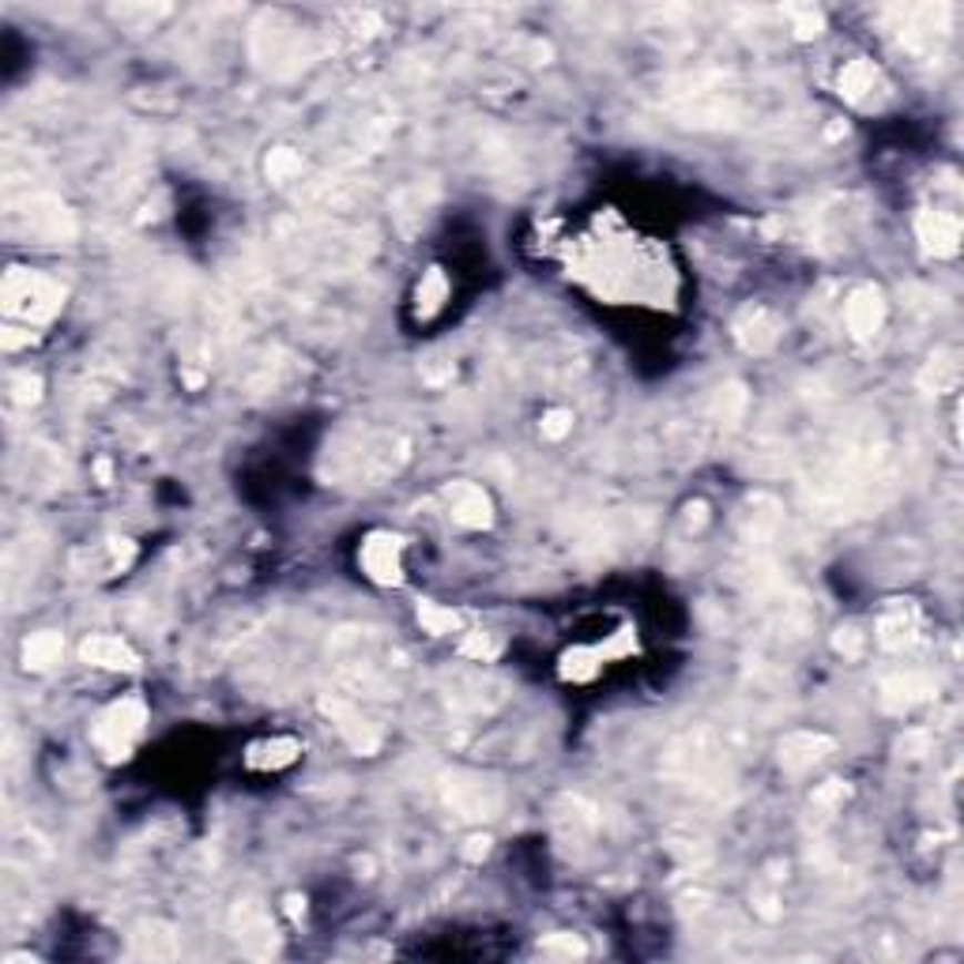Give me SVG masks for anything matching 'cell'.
<instances>
[{
    "label": "cell",
    "instance_id": "obj_1",
    "mask_svg": "<svg viewBox=\"0 0 964 964\" xmlns=\"http://www.w3.org/2000/svg\"><path fill=\"white\" fill-rule=\"evenodd\" d=\"M64 305V286L53 283L50 275H38L27 268H12L4 275V313L19 321H53Z\"/></svg>",
    "mask_w": 964,
    "mask_h": 964
},
{
    "label": "cell",
    "instance_id": "obj_2",
    "mask_svg": "<svg viewBox=\"0 0 964 964\" xmlns=\"http://www.w3.org/2000/svg\"><path fill=\"white\" fill-rule=\"evenodd\" d=\"M143 723H148V709H143L140 697H125V701H113L106 712L99 716L91 739L94 747L106 753V761H125L136 739L143 734Z\"/></svg>",
    "mask_w": 964,
    "mask_h": 964
},
{
    "label": "cell",
    "instance_id": "obj_3",
    "mask_svg": "<svg viewBox=\"0 0 964 964\" xmlns=\"http://www.w3.org/2000/svg\"><path fill=\"white\" fill-rule=\"evenodd\" d=\"M442 799L464 822H490L501 810V788L494 780L471 777V772H448V777H442Z\"/></svg>",
    "mask_w": 964,
    "mask_h": 964
},
{
    "label": "cell",
    "instance_id": "obj_4",
    "mask_svg": "<svg viewBox=\"0 0 964 964\" xmlns=\"http://www.w3.org/2000/svg\"><path fill=\"white\" fill-rule=\"evenodd\" d=\"M734 343H739L747 355H769L772 347L784 336V317L769 305H747V310L734 317L731 324Z\"/></svg>",
    "mask_w": 964,
    "mask_h": 964
},
{
    "label": "cell",
    "instance_id": "obj_5",
    "mask_svg": "<svg viewBox=\"0 0 964 964\" xmlns=\"http://www.w3.org/2000/svg\"><path fill=\"white\" fill-rule=\"evenodd\" d=\"M27 226H31V237L45 245H69L75 237L72 212L50 193H34L27 200Z\"/></svg>",
    "mask_w": 964,
    "mask_h": 964
},
{
    "label": "cell",
    "instance_id": "obj_6",
    "mask_svg": "<svg viewBox=\"0 0 964 964\" xmlns=\"http://www.w3.org/2000/svg\"><path fill=\"white\" fill-rule=\"evenodd\" d=\"M321 712L328 716L332 723H336V731L343 734V742H347V747L355 750V753H362V758H374V753L380 750L377 728L351 701H343V697H321Z\"/></svg>",
    "mask_w": 964,
    "mask_h": 964
},
{
    "label": "cell",
    "instance_id": "obj_7",
    "mask_svg": "<svg viewBox=\"0 0 964 964\" xmlns=\"http://www.w3.org/2000/svg\"><path fill=\"white\" fill-rule=\"evenodd\" d=\"M840 94L859 110H874L890 99V83H885V75L874 61L855 57V61H848L844 69H840Z\"/></svg>",
    "mask_w": 964,
    "mask_h": 964
},
{
    "label": "cell",
    "instance_id": "obj_8",
    "mask_svg": "<svg viewBox=\"0 0 964 964\" xmlns=\"http://www.w3.org/2000/svg\"><path fill=\"white\" fill-rule=\"evenodd\" d=\"M231 931H234V938L242 942V950L250 953V957H272V953H275L272 915L264 912L256 901H242L231 912Z\"/></svg>",
    "mask_w": 964,
    "mask_h": 964
},
{
    "label": "cell",
    "instance_id": "obj_9",
    "mask_svg": "<svg viewBox=\"0 0 964 964\" xmlns=\"http://www.w3.org/2000/svg\"><path fill=\"white\" fill-rule=\"evenodd\" d=\"M362 569L374 585H399L404 580V542L385 531H374L362 542Z\"/></svg>",
    "mask_w": 964,
    "mask_h": 964
},
{
    "label": "cell",
    "instance_id": "obj_10",
    "mask_svg": "<svg viewBox=\"0 0 964 964\" xmlns=\"http://www.w3.org/2000/svg\"><path fill=\"white\" fill-rule=\"evenodd\" d=\"M950 4H915L904 12V45H909L912 53L920 50H931L934 42H942V38L950 34Z\"/></svg>",
    "mask_w": 964,
    "mask_h": 964
},
{
    "label": "cell",
    "instance_id": "obj_11",
    "mask_svg": "<svg viewBox=\"0 0 964 964\" xmlns=\"http://www.w3.org/2000/svg\"><path fill=\"white\" fill-rule=\"evenodd\" d=\"M844 321H848V332L855 339H874L885 324V294L877 291L874 283H863L848 294V305H844Z\"/></svg>",
    "mask_w": 964,
    "mask_h": 964
},
{
    "label": "cell",
    "instance_id": "obj_12",
    "mask_svg": "<svg viewBox=\"0 0 964 964\" xmlns=\"http://www.w3.org/2000/svg\"><path fill=\"white\" fill-rule=\"evenodd\" d=\"M445 501H448V517H453L460 528H490L494 520V505H490V494L483 490L479 483H453L445 490Z\"/></svg>",
    "mask_w": 964,
    "mask_h": 964
},
{
    "label": "cell",
    "instance_id": "obj_13",
    "mask_svg": "<svg viewBox=\"0 0 964 964\" xmlns=\"http://www.w3.org/2000/svg\"><path fill=\"white\" fill-rule=\"evenodd\" d=\"M938 693V686H934L927 674H890V679H882V686H877V701H882L885 712L893 716H904L912 712L915 704L931 701V697Z\"/></svg>",
    "mask_w": 964,
    "mask_h": 964
},
{
    "label": "cell",
    "instance_id": "obj_14",
    "mask_svg": "<svg viewBox=\"0 0 964 964\" xmlns=\"http://www.w3.org/2000/svg\"><path fill=\"white\" fill-rule=\"evenodd\" d=\"M836 750V742L822 731H791L780 739V769L784 772H806L818 761H825Z\"/></svg>",
    "mask_w": 964,
    "mask_h": 964
},
{
    "label": "cell",
    "instance_id": "obj_15",
    "mask_svg": "<svg viewBox=\"0 0 964 964\" xmlns=\"http://www.w3.org/2000/svg\"><path fill=\"white\" fill-rule=\"evenodd\" d=\"M915 234H920L923 250L931 256H957L961 250V219L953 212H938V207L920 212L915 215Z\"/></svg>",
    "mask_w": 964,
    "mask_h": 964
},
{
    "label": "cell",
    "instance_id": "obj_16",
    "mask_svg": "<svg viewBox=\"0 0 964 964\" xmlns=\"http://www.w3.org/2000/svg\"><path fill=\"white\" fill-rule=\"evenodd\" d=\"M920 637H923V618L912 603L890 607L882 615V622H877V645L890 648V652H904V648H912Z\"/></svg>",
    "mask_w": 964,
    "mask_h": 964
},
{
    "label": "cell",
    "instance_id": "obj_17",
    "mask_svg": "<svg viewBox=\"0 0 964 964\" xmlns=\"http://www.w3.org/2000/svg\"><path fill=\"white\" fill-rule=\"evenodd\" d=\"M80 660L91 663V667H102V671H136L140 667V656L121 641V637H88L80 645Z\"/></svg>",
    "mask_w": 964,
    "mask_h": 964
},
{
    "label": "cell",
    "instance_id": "obj_18",
    "mask_svg": "<svg viewBox=\"0 0 964 964\" xmlns=\"http://www.w3.org/2000/svg\"><path fill=\"white\" fill-rule=\"evenodd\" d=\"M501 686L483 679V674H475V679H464V674H456L453 682H448V704L460 712H490L494 704H501Z\"/></svg>",
    "mask_w": 964,
    "mask_h": 964
},
{
    "label": "cell",
    "instance_id": "obj_19",
    "mask_svg": "<svg viewBox=\"0 0 964 964\" xmlns=\"http://www.w3.org/2000/svg\"><path fill=\"white\" fill-rule=\"evenodd\" d=\"M750 407V393L742 380H728V385H720L712 393V404H709V418L716 426L723 429V434H731L734 426L742 423V415H747Z\"/></svg>",
    "mask_w": 964,
    "mask_h": 964
},
{
    "label": "cell",
    "instance_id": "obj_20",
    "mask_svg": "<svg viewBox=\"0 0 964 964\" xmlns=\"http://www.w3.org/2000/svg\"><path fill=\"white\" fill-rule=\"evenodd\" d=\"M132 946H136L140 957L151 961H174L177 957V934L170 923L159 920H143L136 931H132Z\"/></svg>",
    "mask_w": 964,
    "mask_h": 964
},
{
    "label": "cell",
    "instance_id": "obj_21",
    "mask_svg": "<svg viewBox=\"0 0 964 964\" xmlns=\"http://www.w3.org/2000/svg\"><path fill=\"white\" fill-rule=\"evenodd\" d=\"M61 656H64V637L53 633V629L31 633L23 641V667H27V671H50V667L61 663Z\"/></svg>",
    "mask_w": 964,
    "mask_h": 964
},
{
    "label": "cell",
    "instance_id": "obj_22",
    "mask_svg": "<svg viewBox=\"0 0 964 964\" xmlns=\"http://www.w3.org/2000/svg\"><path fill=\"white\" fill-rule=\"evenodd\" d=\"M961 380V362L957 355H950V351H942V355H934L927 366H923L920 374V388L931 396H942V393H953Z\"/></svg>",
    "mask_w": 964,
    "mask_h": 964
},
{
    "label": "cell",
    "instance_id": "obj_23",
    "mask_svg": "<svg viewBox=\"0 0 964 964\" xmlns=\"http://www.w3.org/2000/svg\"><path fill=\"white\" fill-rule=\"evenodd\" d=\"M599 663H603L599 648H569V652L561 656V679H566V682H588V679H596Z\"/></svg>",
    "mask_w": 964,
    "mask_h": 964
},
{
    "label": "cell",
    "instance_id": "obj_24",
    "mask_svg": "<svg viewBox=\"0 0 964 964\" xmlns=\"http://www.w3.org/2000/svg\"><path fill=\"white\" fill-rule=\"evenodd\" d=\"M298 742L294 739H272V742H264V747H253V753H250V765H256V769H283V765H291L294 758H298Z\"/></svg>",
    "mask_w": 964,
    "mask_h": 964
},
{
    "label": "cell",
    "instance_id": "obj_25",
    "mask_svg": "<svg viewBox=\"0 0 964 964\" xmlns=\"http://www.w3.org/2000/svg\"><path fill=\"white\" fill-rule=\"evenodd\" d=\"M448 298V280L442 268H429L418 283V317H434Z\"/></svg>",
    "mask_w": 964,
    "mask_h": 964
},
{
    "label": "cell",
    "instance_id": "obj_26",
    "mask_svg": "<svg viewBox=\"0 0 964 964\" xmlns=\"http://www.w3.org/2000/svg\"><path fill=\"white\" fill-rule=\"evenodd\" d=\"M302 155L294 148H275L268 151V159H264V170H268V181H275V185H286V181H294L302 174Z\"/></svg>",
    "mask_w": 964,
    "mask_h": 964
},
{
    "label": "cell",
    "instance_id": "obj_27",
    "mask_svg": "<svg viewBox=\"0 0 964 964\" xmlns=\"http://www.w3.org/2000/svg\"><path fill=\"white\" fill-rule=\"evenodd\" d=\"M418 622H423L426 633L445 637L460 626V615H456L453 607H442V603H418Z\"/></svg>",
    "mask_w": 964,
    "mask_h": 964
},
{
    "label": "cell",
    "instance_id": "obj_28",
    "mask_svg": "<svg viewBox=\"0 0 964 964\" xmlns=\"http://www.w3.org/2000/svg\"><path fill=\"white\" fill-rule=\"evenodd\" d=\"M539 950L542 957H554V961H572L588 953L585 938H577V934H547V938L539 942Z\"/></svg>",
    "mask_w": 964,
    "mask_h": 964
},
{
    "label": "cell",
    "instance_id": "obj_29",
    "mask_svg": "<svg viewBox=\"0 0 964 964\" xmlns=\"http://www.w3.org/2000/svg\"><path fill=\"white\" fill-rule=\"evenodd\" d=\"M848 795H852V791H848V784H844V780H825V784L818 788L814 795H810V806H814V810H822L825 818H833L836 810L848 803Z\"/></svg>",
    "mask_w": 964,
    "mask_h": 964
},
{
    "label": "cell",
    "instance_id": "obj_30",
    "mask_svg": "<svg viewBox=\"0 0 964 964\" xmlns=\"http://www.w3.org/2000/svg\"><path fill=\"white\" fill-rule=\"evenodd\" d=\"M498 652H501V645L494 641L490 633H467L464 637V645H460V656L464 660H475V663H490V660H498Z\"/></svg>",
    "mask_w": 964,
    "mask_h": 964
},
{
    "label": "cell",
    "instance_id": "obj_31",
    "mask_svg": "<svg viewBox=\"0 0 964 964\" xmlns=\"http://www.w3.org/2000/svg\"><path fill=\"white\" fill-rule=\"evenodd\" d=\"M833 648L844 656V660H859V656H863V648H866V633L859 626H840L833 633Z\"/></svg>",
    "mask_w": 964,
    "mask_h": 964
},
{
    "label": "cell",
    "instance_id": "obj_32",
    "mask_svg": "<svg viewBox=\"0 0 964 964\" xmlns=\"http://www.w3.org/2000/svg\"><path fill=\"white\" fill-rule=\"evenodd\" d=\"M791 31H795V38H818L825 31V16L818 8H795L791 12Z\"/></svg>",
    "mask_w": 964,
    "mask_h": 964
},
{
    "label": "cell",
    "instance_id": "obj_33",
    "mask_svg": "<svg viewBox=\"0 0 964 964\" xmlns=\"http://www.w3.org/2000/svg\"><path fill=\"white\" fill-rule=\"evenodd\" d=\"M539 434L547 437V442H561V437H569L572 434V412H566V407H554V412L542 415Z\"/></svg>",
    "mask_w": 964,
    "mask_h": 964
},
{
    "label": "cell",
    "instance_id": "obj_34",
    "mask_svg": "<svg viewBox=\"0 0 964 964\" xmlns=\"http://www.w3.org/2000/svg\"><path fill=\"white\" fill-rule=\"evenodd\" d=\"M629 652H637V633L629 626L618 629L615 641H607L603 648H599V656H603V660H607V656H629Z\"/></svg>",
    "mask_w": 964,
    "mask_h": 964
},
{
    "label": "cell",
    "instance_id": "obj_35",
    "mask_svg": "<svg viewBox=\"0 0 964 964\" xmlns=\"http://www.w3.org/2000/svg\"><path fill=\"white\" fill-rule=\"evenodd\" d=\"M12 396H16V404H34L38 396H42V380L38 377H16L12 380Z\"/></svg>",
    "mask_w": 964,
    "mask_h": 964
},
{
    "label": "cell",
    "instance_id": "obj_36",
    "mask_svg": "<svg viewBox=\"0 0 964 964\" xmlns=\"http://www.w3.org/2000/svg\"><path fill=\"white\" fill-rule=\"evenodd\" d=\"M486 852H490V836H471L464 848V859L467 863H479V859H486Z\"/></svg>",
    "mask_w": 964,
    "mask_h": 964
},
{
    "label": "cell",
    "instance_id": "obj_37",
    "mask_svg": "<svg viewBox=\"0 0 964 964\" xmlns=\"http://www.w3.org/2000/svg\"><path fill=\"white\" fill-rule=\"evenodd\" d=\"M286 912H291V915H302V912H305V901H302V896H286Z\"/></svg>",
    "mask_w": 964,
    "mask_h": 964
}]
</instances>
